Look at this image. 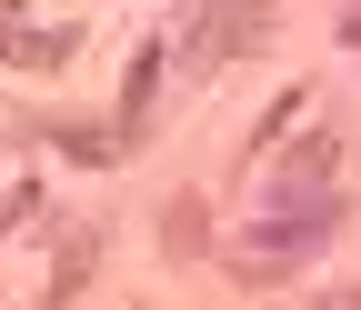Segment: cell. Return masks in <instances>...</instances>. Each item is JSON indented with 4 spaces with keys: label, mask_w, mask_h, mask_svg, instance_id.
<instances>
[{
    "label": "cell",
    "mask_w": 361,
    "mask_h": 310,
    "mask_svg": "<svg viewBox=\"0 0 361 310\" xmlns=\"http://www.w3.org/2000/svg\"><path fill=\"white\" fill-rule=\"evenodd\" d=\"M331 160H341V141H331V130H311V141L271 170V210H311V200H331Z\"/></svg>",
    "instance_id": "3957f363"
},
{
    "label": "cell",
    "mask_w": 361,
    "mask_h": 310,
    "mask_svg": "<svg viewBox=\"0 0 361 310\" xmlns=\"http://www.w3.org/2000/svg\"><path fill=\"white\" fill-rule=\"evenodd\" d=\"M90 250H101V240H90V231H71V250H61V280H51V290H61V300H71V290H80V271H90Z\"/></svg>",
    "instance_id": "8992f818"
},
{
    "label": "cell",
    "mask_w": 361,
    "mask_h": 310,
    "mask_svg": "<svg viewBox=\"0 0 361 310\" xmlns=\"http://www.w3.org/2000/svg\"><path fill=\"white\" fill-rule=\"evenodd\" d=\"M341 40H361V11H341Z\"/></svg>",
    "instance_id": "ba28073f"
},
{
    "label": "cell",
    "mask_w": 361,
    "mask_h": 310,
    "mask_svg": "<svg viewBox=\"0 0 361 310\" xmlns=\"http://www.w3.org/2000/svg\"><path fill=\"white\" fill-rule=\"evenodd\" d=\"M331 220H341V200H311V210H261V250H241V271L251 280H271V271H291V260L311 250V240H331Z\"/></svg>",
    "instance_id": "6da1fadb"
},
{
    "label": "cell",
    "mask_w": 361,
    "mask_h": 310,
    "mask_svg": "<svg viewBox=\"0 0 361 310\" xmlns=\"http://www.w3.org/2000/svg\"><path fill=\"white\" fill-rule=\"evenodd\" d=\"M261 30H271V0H201V30L180 40V60H191V70H211V60L251 51Z\"/></svg>",
    "instance_id": "7a4b0ae2"
},
{
    "label": "cell",
    "mask_w": 361,
    "mask_h": 310,
    "mask_svg": "<svg viewBox=\"0 0 361 310\" xmlns=\"http://www.w3.org/2000/svg\"><path fill=\"white\" fill-rule=\"evenodd\" d=\"M171 250H201V200H171Z\"/></svg>",
    "instance_id": "52a82bcc"
},
{
    "label": "cell",
    "mask_w": 361,
    "mask_h": 310,
    "mask_svg": "<svg viewBox=\"0 0 361 310\" xmlns=\"http://www.w3.org/2000/svg\"><path fill=\"white\" fill-rule=\"evenodd\" d=\"M0 60H30V70H61V60H71V40H61V30H0Z\"/></svg>",
    "instance_id": "277c9868"
},
{
    "label": "cell",
    "mask_w": 361,
    "mask_h": 310,
    "mask_svg": "<svg viewBox=\"0 0 361 310\" xmlns=\"http://www.w3.org/2000/svg\"><path fill=\"white\" fill-rule=\"evenodd\" d=\"M151 91H161V51H141V60H130V91H121V120H130V130H141Z\"/></svg>",
    "instance_id": "5b68a950"
}]
</instances>
